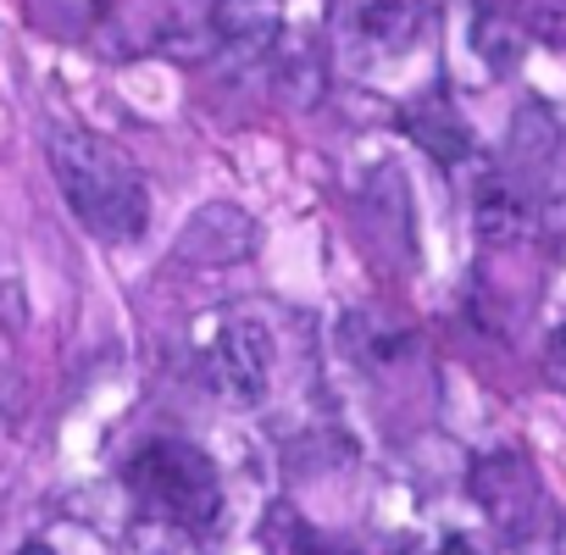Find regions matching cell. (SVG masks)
Wrapping results in <instances>:
<instances>
[{"label":"cell","instance_id":"cell-10","mask_svg":"<svg viewBox=\"0 0 566 555\" xmlns=\"http://www.w3.org/2000/svg\"><path fill=\"white\" fill-rule=\"evenodd\" d=\"M117 555H206L195 533L161 522V516H139L128 533H123V549Z\"/></svg>","mask_w":566,"mask_h":555},{"label":"cell","instance_id":"cell-11","mask_svg":"<svg viewBox=\"0 0 566 555\" xmlns=\"http://www.w3.org/2000/svg\"><path fill=\"white\" fill-rule=\"evenodd\" d=\"M478 56H489V67H516L522 45H527V29H516L511 18H494V12H478V34H472Z\"/></svg>","mask_w":566,"mask_h":555},{"label":"cell","instance_id":"cell-7","mask_svg":"<svg viewBox=\"0 0 566 555\" xmlns=\"http://www.w3.org/2000/svg\"><path fill=\"white\" fill-rule=\"evenodd\" d=\"M255 244V222L239 206H206L184 228V255L189 261H244Z\"/></svg>","mask_w":566,"mask_h":555},{"label":"cell","instance_id":"cell-15","mask_svg":"<svg viewBox=\"0 0 566 555\" xmlns=\"http://www.w3.org/2000/svg\"><path fill=\"white\" fill-rule=\"evenodd\" d=\"M23 555H51V549H45V544H29V549H23Z\"/></svg>","mask_w":566,"mask_h":555},{"label":"cell","instance_id":"cell-14","mask_svg":"<svg viewBox=\"0 0 566 555\" xmlns=\"http://www.w3.org/2000/svg\"><path fill=\"white\" fill-rule=\"evenodd\" d=\"M549 362H555V373L566 378V323H560V334H555V345H549Z\"/></svg>","mask_w":566,"mask_h":555},{"label":"cell","instance_id":"cell-2","mask_svg":"<svg viewBox=\"0 0 566 555\" xmlns=\"http://www.w3.org/2000/svg\"><path fill=\"white\" fill-rule=\"evenodd\" d=\"M128 489L139 494L145 516H161L195 538L222 522V472L206 450L184 439H150L145 450H134Z\"/></svg>","mask_w":566,"mask_h":555},{"label":"cell","instance_id":"cell-8","mask_svg":"<svg viewBox=\"0 0 566 555\" xmlns=\"http://www.w3.org/2000/svg\"><path fill=\"white\" fill-rule=\"evenodd\" d=\"M472 222H478V239H483V244H516V239L533 228V206H527V195H522L511 178L489 172V178L472 189Z\"/></svg>","mask_w":566,"mask_h":555},{"label":"cell","instance_id":"cell-9","mask_svg":"<svg viewBox=\"0 0 566 555\" xmlns=\"http://www.w3.org/2000/svg\"><path fill=\"white\" fill-rule=\"evenodd\" d=\"M406 128H411V139H417L433 161H444V167H455V161L472 156V134H467V123L455 117V106H450L444 95L417 101V106L406 112Z\"/></svg>","mask_w":566,"mask_h":555},{"label":"cell","instance_id":"cell-1","mask_svg":"<svg viewBox=\"0 0 566 555\" xmlns=\"http://www.w3.org/2000/svg\"><path fill=\"white\" fill-rule=\"evenodd\" d=\"M51 172L67 200V211L101 239V244H134L150 228V184L145 172L106 145L101 134L56 128L51 134Z\"/></svg>","mask_w":566,"mask_h":555},{"label":"cell","instance_id":"cell-12","mask_svg":"<svg viewBox=\"0 0 566 555\" xmlns=\"http://www.w3.org/2000/svg\"><path fill=\"white\" fill-rule=\"evenodd\" d=\"M295 555H361V549L323 533V527H295Z\"/></svg>","mask_w":566,"mask_h":555},{"label":"cell","instance_id":"cell-5","mask_svg":"<svg viewBox=\"0 0 566 555\" xmlns=\"http://www.w3.org/2000/svg\"><path fill=\"white\" fill-rule=\"evenodd\" d=\"M472 494L494 516V527H505L516 544H533L538 533H549V500L522 455H505V450L483 455L472 467Z\"/></svg>","mask_w":566,"mask_h":555},{"label":"cell","instance_id":"cell-4","mask_svg":"<svg viewBox=\"0 0 566 555\" xmlns=\"http://www.w3.org/2000/svg\"><path fill=\"white\" fill-rule=\"evenodd\" d=\"M422 0H334V45L350 67H384L422 40Z\"/></svg>","mask_w":566,"mask_h":555},{"label":"cell","instance_id":"cell-3","mask_svg":"<svg viewBox=\"0 0 566 555\" xmlns=\"http://www.w3.org/2000/svg\"><path fill=\"white\" fill-rule=\"evenodd\" d=\"M206 384L233 411H261L277 384V339L255 312H233L217 323L206 345Z\"/></svg>","mask_w":566,"mask_h":555},{"label":"cell","instance_id":"cell-6","mask_svg":"<svg viewBox=\"0 0 566 555\" xmlns=\"http://www.w3.org/2000/svg\"><path fill=\"white\" fill-rule=\"evenodd\" d=\"M206 29H211V40H217L228 56L250 62V56H261V51L277 45L283 12H277V0H211Z\"/></svg>","mask_w":566,"mask_h":555},{"label":"cell","instance_id":"cell-13","mask_svg":"<svg viewBox=\"0 0 566 555\" xmlns=\"http://www.w3.org/2000/svg\"><path fill=\"white\" fill-rule=\"evenodd\" d=\"M411 555H483L467 533H439V538H428V544H417Z\"/></svg>","mask_w":566,"mask_h":555}]
</instances>
